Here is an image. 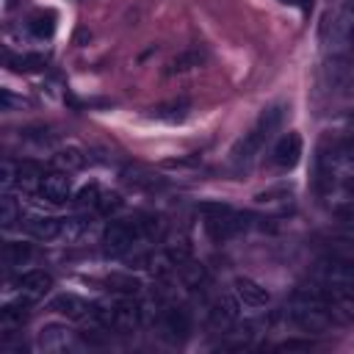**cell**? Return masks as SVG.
Instances as JSON below:
<instances>
[{
  "instance_id": "1",
  "label": "cell",
  "mask_w": 354,
  "mask_h": 354,
  "mask_svg": "<svg viewBox=\"0 0 354 354\" xmlns=\"http://www.w3.org/2000/svg\"><path fill=\"white\" fill-rule=\"evenodd\" d=\"M279 124H282V105L266 108V111L257 116V122L235 141V147H232V152H230V160H232L235 166L252 163V160L260 155V149L266 147V141L279 130Z\"/></svg>"
},
{
  "instance_id": "2",
  "label": "cell",
  "mask_w": 354,
  "mask_h": 354,
  "mask_svg": "<svg viewBox=\"0 0 354 354\" xmlns=\"http://www.w3.org/2000/svg\"><path fill=\"white\" fill-rule=\"evenodd\" d=\"M199 213H202V224H205V232L221 243V241H230L235 238L241 230H246V216H241L235 207L224 205V202H202L199 205Z\"/></svg>"
},
{
  "instance_id": "3",
  "label": "cell",
  "mask_w": 354,
  "mask_h": 354,
  "mask_svg": "<svg viewBox=\"0 0 354 354\" xmlns=\"http://www.w3.org/2000/svg\"><path fill=\"white\" fill-rule=\"evenodd\" d=\"M313 282L326 293H354V263L340 254H326L313 266Z\"/></svg>"
},
{
  "instance_id": "4",
  "label": "cell",
  "mask_w": 354,
  "mask_h": 354,
  "mask_svg": "<svg viewBox=\"0 0 354 354\" xmlns=\"http://www.w3.org/2000/svg\"><path fill=\"white\" fill-rule=\"evenodd\" d=\"M144 241V230L138 218H113L102 230V252L108 257H124Z\"/></svg>"
},
{
  "instance_id": "5",
  "label": "cell",
  "mask_w": 354,
  "mask_h": 354,
  "mask_svg": "<svg viewBox=\"0 0 354 354\" xmlns=\"http://www.w3.org/2000/svg\"><path fill=\"white\" fill-rule=\"evenodd\" d=\"M238 321H241V301L235 299V293L232 296H218L207 307V326L216 335H230Z\"/></svg>"
},
{
  "instance_id": "6",
  "label": "cell",
  "mask_w": 354,
  "mask_h": 354,
  "mask_svg": "<svg viewBox=\"0 0 354 354\" xmlns=\"http://www.w3.org/2000/svg\"><path fill=\"white\" fill-rule=\"evenodd\" d=\"M160 335L169 343H185L191 335V313L183 304H166L160 310Z\"/></svg>"
},
{
  "instance_id": "7",
  "label": "cell",
  "mask_w": 354,
  "mask_h": 354,
  "mask_svg": "<svg viewBox=\"0 0 354 354\" xmlns=\"http://www.w3.org/2000/svg\"><path fill=\"white\" fill-rule=\"evenodd\" d=\"M232 293H235V299L241 301V307H249V310H263V307L271 304V293H268V288L260 285L257 279L246 277V274L232 279Z\"/></svg>"
},
{
  "instance_id": "8",
  "label": "cell",
  "mask_w": 354,
  "mask_h": 354,
  "mask_svg": "<svg viewBox=\"0 0 354 354\" xmlns=\"http://www.w3.org/2000/svg\"><path fill=\"white\" fill-rule=\"evenodd\" d=\"M39 199H44L47 205H66L72 199V180L66 177V171H47L39 180Z\"/></svg>"
},
{
  "instance_id": "9",
  "label": "cell",
  "mask_w": 354,
  "mask_h": 354,
  "mask_svg": "<svg viewBox=\"0 0 354 354\" xmlns=\"http://www.w3.org/2000/svg\"><path fill=\"white\" fill-rule=\"evenodd\" d=\"M50 310L55 315L66 318V321H86V318L91 321V315H94V304L80 299L77 293H58V296H53L50 299Z\"/></svg>"
},
{
  "instance_id": "10",
  "label": "cell",
  "mask_w": 354,
  "mask_h": 354,
  "mask_svg": "<svg viewBox=\"0 0 354 354\" xmlns=\"http://www.w3.org/2000/svg\"><path fill=\"white\" fill-rule=\"evenodd\" d=\"M299 158H301V136L293 133V130L285 133V136H279V141H277L274 149H271L274 166L282 169V171H288V169H293V166L299 163Z\"/></svg>"
},
{
  "instance_id": "11",
  "label": "cell",
  "mask_w": 354,
  "mask_h": 354,
  "mask_svg": "<svg viewBox=\"0 0 354 354\" xmlns=\"http://www.w3.org/2000/svg\"><path fill=\"white\" fill-rule=\"evenodd\" d=\"M72 329L61 326V324H44L36 335V346L47 354H61L66 348H72Z\"/></svg>"
},
{
  "instance_id": "12",
  "label": "cell",
  "mask_w": 354,
  "mask_h": 354,
  "mask_svg": "<svg viewBox=\"0 0 354 354\" xmlns=\"http://www.w3.org/2000/svg\"><path fill=\"white\" fill-rule=\"evenodd\" d=\"M17 290L30 299H41L53 290V274L44 268H28L17 277Z\"/></svg>"
},
{
  "instance_id": "13",
  "label": "cell",
  "mask_w": 354,
  "mask_h": 354,
  "mask_svg": "<svg viewBox=\"0 0 354 354\" xmlns=\"http://www.w3.org/2000/svg\"><path fill=\"white\" fill-rule=\"evenodd\" d=\"M61 218L55 216H30L25 218V232L36 241H53V238H61Z\"/></svg>"
},
{
  "instance_id": "14",
  "label": "cell",
  "mask_w": 354,
  "mask_h": 354,
  "mask_svg": "<svg viewBox=\"0 0 354 354\" xmlns=\"http://www.w3.org/2000/svg\"><path fill=\"white\" fill-rule=\"evenodd\" d=\"M30 301H33L30 296H22V293H19V299L3 304V310H0V326H3V329H17V326H22V324L28 321V315H30Z\"/></svg>"
},
{
  "instance_id": "15",
  "label": "cell",
  "mask_w": 354,
  "mask_h": 354,
  "mask_svg": "<svg viewBox=\"0 0 354 354\" xmlns=\"http://www.w3.org/2000/svg\"><path fill=\"white\" fill-rule=\"evenodd\" d=\"M329 315L335 326L354 324V293H329Z\"/></svg>"
},
{
  "instance_id": "16",
  "label": "cell",
  "mask_w": 354,
  "mask_h": 354,
  "mask_svg": "<svg viewBox=\"0 0 354 354\" xmlns=\"http://www.w3.org/2000/svg\"><path fill=\"white\" fill-rule=\"evenodd\" d=\"M188 111H191V105H188L185 100H171V102H160V105H155L149 116H152V119H158V122L177 124V122H185Z\"/></svg>"
},
{
  "instance_id": "17",
  "label": "cell",
  "mask_w": 354,
  "mask_h": 354,
  "mask_svg": "<svg viewBox=\"0 0 354 354\" xmlns=\"http://www.w3.org/2000/svg\"><path fill=\"white\" fill-rule=\"evenodd\" d=\"M53 163L58 166V171H80L86 166V152L80 147H61L53 152Z\"/></svg>"
},
{
  "instance_id": "18",
  "label": "cell",
  "mask_w": 354,
  "mask_h": 354,
  "mask_svg": "<svg viewBox=\"0 0 354 354\" xmlns=\"http://www.w3.org/2000/svg\"><path fill=\"white\" fill-rule=\"evenodd\" d=\"M30 257H33L30 243H22V241H6V246H3V263H6L8 268H22V266L30 263Z\"/></svg>"
},
{
  "instance_id": "19",
  "label": "cell",
  "mask_w": 354,
  "mask_h": 354,
  "mask_svg": "<svg viewBox=\"0 0 354 354\" xmlns=\"http://www.w3.org/2000/svg\"><path fill=\"white\" fill-rule=\"evenodd\" d=\"M177 277H180V282L185 285V288H191V290H199V288H205L207 285V271H205V266L202 263H196L194 257L177 271Z\"/></svg>"
},
{
  "instance_id": "20",
  "label": "cell",
  "mask_w": 354,
  "mask_h": 354,
  "mask_svg": "<svg viewBox=\"0 0 354 354\" xmlns=\"http://www.w3.org/2000/svg\"><path fill=\"white\" fill-rule=\"evenodd\" d=\"M105 285H108V290H113L116 296H136V293L144 288L133 274H108V277H105Z\"/></svg>"
},
{
  "instance_id": "21",
  "label": "cell",
  "mask_w": 354,
  "mask_h": 354,
  "mask_svg": "<svg viewBox=\"0 0 354 354\" xmlns=\"http://www.w3.org/2000/svg\"><path fill=\"white\" fill-rule=\"evenodd\" d=\"M202 61H205V55H202L199 50H183V53H177V55L166 64V72H169V75H174V72H188V69L199 66Z\"/></svg>"
},
{
  "instance_id": "22",
  "label": "cell",
  "mask_w": 354,
  "mask_h": 354,
  "mask_svg": "<svg viewBox=\"0 0 354 354\" xmlns=\"http://www.w3.org/2000/svg\"><path fill=\"white\" fill-rule=\"evenodd\" d=\"M100 196H102V188L97 183H86L83 188H77V194L72 196V202H75L77 210H88V207L94 210L97 202H100Z\"/></svg>"
},
{
  "instance_id": "23",
  "label": "cell",
  "mask_w": 354,
  "mask_h": 354,
  "mask_svg": "<svg viewBox=\"0 0 354 354\" xmlns=\"http://www.w3.org/2000/svg\"><path fill=\"white\" fill-rule=\"evenodd\" d=\"M53 30H55V14H53V11L36 14V17L30 19V33H33L36 39H50Z\"/></svg>"
},
{
  "instance_id": "24",
  "label": "cell",
  "mask_w": 354,
  "mask_h": 354,
  "mask_svg": "<svg viewBox=\"0 0 354 354\" xmlns=\"http://www.w3.org/2000/svg\"><path fill=\"white\" fill-rule=\"evenodd\" d=\"M8 66H14L17 72H36V69L44 66V55H39V53H22V55L8 58Z\"/></svg>"
},
{
  "instance_id": "25",
  "label": "cell",
  "mask_w": 354,
  "mask_h": 354,
  "mask_svg": "<svg viewBox=\"0 0 354 354\" xmlns=\"http://www.w3.org/2000/svg\"><path fill=\"white\" fill-rule=\"evenodd\" d=\"M41 177H44V171H41L39 163H33V160H19L17 163V183L19 185H30V183H36Z\"/></svg>"
},
{
  "instance_id": "26",
  "label": "cell",
  "mask_w": 354,
  "mask_h": 354,
  "mask_svg": "<svg viewBox=\"0 0 354 354\" xmlns=\"http://www.w3.org/2000/svg\"><path fill=\"white\" fill-rule=\"evenodd\" d=\"M19 221V205H17V199L14 196H3L0 199V224L3 227H14Z\"/></svg>"
},
{
  "instance_id": "27",
  "label": "cell",
  "mask_w": 354,
  "mask_h": 354,
  "mask_svg": "<svg viewBox=\"0 0 354 354\" xmlns=\"http://www.w3.org/2000/svg\"><path fill=\"white\" fill-rule=\"evenodd\" d=\"M28 105H30V102H28L25 97L14 94L11 88H0V111L11 113V111H22V108H28Z\"/></svg>"
},
{
  "instance_id": "28",
  "label": "cell",
  "mask_w": 354,
  "mask_h": 354,
  "mask_svg": "<svg viewBox=\"0 0 354 354\" xmlns=\"http://www.w3.org/2000/svg\"><path fill=\"white\" fill-rule=\"evenodd\" d=\"M335 221L343 230H351L354 232V199H346V202L335 205Z\"/></svg>"
},
{
  "instance_id": "29",
  "label": "cell",
  "mask_w": 354,
  "mask_h": 354,
  "mask_svg": "<svg viewBox=\"0 0 354 354\" xmlns=\"http://www.w3.org/2000/svg\"><path fill=\"white\" fill-rule=\"evenodd\" d=\"M274 348L277 351H310L315 348V343L310 337H288V340H279Z\"/></svg>"
},
{
  "instance_id": "30",
  "label": "cell",
  "mask_w": 354,
  "mask_h": 354,
  "mask_svg": "<svg viewBox=\"0 0 354 354\" xmlns=\"http://www.w3.org/2000/svg\"><path fill=\"white\" fill-rule=\"evenodd\" d=\"M119 207H122V196H119V194H102L94 210L102 213V216H111V213H116Z\"/></svg>"
},
{
  "instance_id": "31",
  "label": "cell",
  "mask_w": 354,
  "mask_h": 354,
  "mask_svg": "<svg viewBox=\"0 0 354 354\" xmlns=\"http://www.w3.org/2000/svg\"><path fill=\"white\" fill-rule=\"evenodd\" d=\"M83 232H86V221H80V218H64V224H61V238L75 241V238H80Z\"/></svg>"
},
{
  "instance_id": "32",
  "label": "cell",
  "mask_w": 354,
  "mask_h": 354,
  "mask_svg": "<svg viewBox=\"0 0 354 354\" xmlns=\"http://www.w3.org/2000/svg\"><path fill=\"white\" fill-rule=\"evenodd\" d=\"M3 171H0V185L3 188H11L14 183H17V160H3V166H0Z\"/></svg>"
},
{
  "instance_id": "33",
  "label": "cell",
  "mask_w": 354,
  "mask_h": 354,
  "mask_svg": "<svg viewBox=\"0 0 354 354\" xmlns=\"http://www.w3.org/2000/svg\"><path fill=\"white\" fill-rule=\"evenodd\" d=\"M254 199H257V205H277V202H288L290 194H288L285 188H279V191H263V194H257Z\"/></svg>"
},
{
  "instance_id": "34",
  "label": "cell",
  "mask_w": 354,
  "mask_h": 354,
  "mask_svg": "<svg viewBox=\"0 0 354 354\" xmlns=\"http://www.w3.org/2000/svg\"><path fill=\"white\" fill-rule=\"evenodd\" d=\"M196 163H199V158H177V160H163L160 166L163 169H191Z\"/></svg>"
},
{
  "instance_id": "35",
  "label": "cell",
  "mask_w": 354,
  "mask_h": 354,
  "mask_svg": "<svg viewBox=\"0 0 354 354\" xmlns=\"http://www.w3.org/2000/svg\"><path fill=\"white\" fill-rule=\"evenodd\" d=\"M340 155H343L348 163H354V136H351V138H346V141L340 144Z\"/></svg>"
},
{
  "instance_id": "36",
  "label": "cell",
  "mask_w": 354,
  "mask_h": 354,
  "mask_svg": "<svg viewBox=\"0 0 354 354\" xmlns=\"http://www.w3.org/2000/svg\"><path fill=\"white\" fill-rule=\"evenodd\" d=\"M346 130L354 136V111H348V116H346Z\"/></svg>"
},
{
  "instance_id": "37",
  "label": "cell",
  "mask_w": 354,
  "mask_h": 354,
  "mask_svg": "<svg viewBox=\"0 0 354 354\" xmlns=\"http://www.w3.org/2000/svg\"><path fill=\"white\" fill-rule=\"evenodd\" d=\"M343 188H346V194H351V196H354V174H351V177H346Z\"/></svg>"
},
{
  "instance_id": "38",
  "label": "cell",
  "mask_w": 354,
  "mask_h": 354,
  "mask_svg": "<svg viewBox=\"0 0 354 354\" xmlns=\"http://www.w3.org/2000/svg\"><path fill=\"white\" fill-rule=\"evenodd\" d=\"M348 44H351V50H354V28H351V33H348Z\"/></svg>"
}]
</instances>
